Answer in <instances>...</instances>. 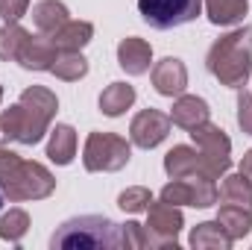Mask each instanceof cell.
I'll return each mask as SVG.
<instances>
[{
	"instance_id": "19",
	"label": "cell",
	"mask_w": 252,
	"mask_h": 250,
	"mask_svg": "<svg viewBox=\"0 0 252 250\" xmlns=\"http://www.w3.org/2000/svg\"><path fill=\"white\" fill-rule=\"evenodd\" d=\"M50 39H53V44L59 50H82L94 39V24H88V21H67Z\"/></svg>"
},
{
	"instance_id": "8",
	"label": "cell",
	"mask_w": 252,
	"mask_h": 250,
	"mask_svg": "<svg viewBox=\"0 0 252 250\" xmlns=\"http://www.w3.org/2000/svg\"><path fill=\"white\" fill-rule=\"evenodd\" d=\"M50 124L44 118H38L35 112H30L27 106H9L0 112V135L6 141H18V144H38L44 138V132Z\"/></svg>"
},
{
	"instance_id": "34",
	"label": "cell",
	"mask_w": 252,
	"mask_h": 250,
	"mask_svg": "<svg viewBox=\"0 0 252 250\" xmlns=\"http://www.w3.org/2000/svg\"><path fill=\"white\" fill-rule=\"evenodd\" d=\"M241 174L247 177V180H252V147L244 153V162H241Z\"/></svg>"
},
{
	"instance_id": "17",
	"label": "cell",
	"mask_w": 252,
	"mask_h": 250,
	"mask_svg": "<svg viewBox=\"0 0 252 250\" xmlns=\"http://www.w3.org/2000/svg\"><path fill=\"white\" fill-rule=\"evenodd\" d=\"M47 156L56 165H70L76 156V129L70 124H56L50 129V141H47Z\"/></svg>"
},
{
	"instance_id": "31",
	"label": "cell",
	"mask_w": 252,
	"mask_h": 250,
	"mask_svg": "<svg viewBox=\"0 0 252 250\" xmlns=\"http://www.w3.org/2000/svg\"><path fill=\"white\" fill-rule=\"evenodd\" d=\"M30 9V0H0V18L6 24H18Z\"/></svg>"
},
{
	"instance_id": "21",
	"label": "cell",
	"mask_w": 252,
	"mask_h": 250,
	"mask_svg": "<svg viewBox=\"0 0 252 250\" xmlns=\"http://www.w3.org/2000/svg\"><path fill=\"white\" fill-rule=\"evenodd\" d=\"M217 221H220V227L232 236V242H238V239L250 236L252 209H247V206H235V203H223L220 212H217Z\"/></svg>"
},
{
	"instance_id": "32",
	"label": "cell",
	"mask_w": 252,
	"mask_h": 250,
	"mask_svg": "<svg viewBox=\"0 0 252 250\" xmlns=\"http://www.w3.org/2000/svg\"><path fill=\"white\" fill-rule=\"evenodd\" d=\"M238 124L244 132L252 135V94L241 88V97H238Z\"/></svg>"
},
{
	"instance_id": "14",
	"label": "cell",
	"mask_w": 252,
	"mask_h": 250,
	"mask_svg": "<svg viewBox=\"0 0 252 250\" xmlns=\"http://www.w3.org/2000/svg\"><path fill=\"white\" fill-rule=\"evenodd\" d=\"M67 21H70V12H67V6H64L62 0H38L32 6V24L44 36H53Z\"/></svg>"
},
{
	"instance_id": "12",
	"label": "cell",
	"mask_w": 252,
	"mask_h": 250,
	"mask_svg": "<svg viewBox=\"0 0 252 250\" xmlns=\"http://www.w3.org/2000/svg\"><path fill=\"white\" fill-rule=\"evenodd\" d=\"M150 62H153V47L150 42L138 39V36H129L118 44V65L124 68L129 77H141L150 71Z\"/></svg>"
},
{
	"instance_id": "25",
	"label": "cell",
	"mask_w": 252,
	"mask_h": 250,
	"mask_svg": "<svg viewBox=\"0 0 252 250\" xmlns=\"http://www.w3.org/2000/svg\"><path fill=\"white\" fill-rule=\"evenodd\" d=\"M27 39H30V33L21 24H3L0 27V59L3 62H18V53H21Z\"/></svg>"
},
{
	"instance_id": "33",
	"label": "cell",
	"mask_w": 252,
	"mask_h": 250,
	"mask_svg": "<svg viewBox=\"0 0 252 250\" xmlns=\"http://www.w3.org/2000/svg\"><path fill=\"white\" fill-rule=\"evenodd\" d=\"M21 162V156L15 153V150H9V147H0V177L9 171V168H15Z\"/></svg>"
},
{
	"instance_id": "23",
	"label": "cell",
	"mask_w": 252,
	"mask_h": 250,
	"mask_svg": "<svg viewBox=\"0 0 252 250\" xmlns=\"http://www.w3.org/2000/svg\"><path fill=\"white\" fill-rule=\"evenodd\" d=\"M220 200H223V203H235V206L252 209V180H247L241 171H238V174H223Z\"/></svg>"
},
{
	"instance_id": "36",
	"label": "cell",
	"mask_w": 252,
	"mask_h": 250,
	"mask_svg": "<svg viewBox=\"0 0 252 250\" xmlns=\"http://www.w3.org/2000/svg\"><path fill=\"white\" fill-rule=\"evenodd\" d=\"M0 100H3V88H0Z\"/></svg>"
},
{
	"instance_id": "18",
	"label": "cell",
	"mask_w": 252,
	"mask_h": 250,
	"mask_svg": "<svg viewBox=\"0 0 252 250\" xmlns=\"http://www.w3.org/2000/svg\"><path fill=\"white\" fill-rule=\"evenodd\" d=\"M247 12H250V0H205V15L214 27L241 24Z\"/></svg>"
},
{
	"instance_id": "13",
	"label": "cell",
	"mask_w": 252,
	"mask_h": 250,
	"mask_svg": "<svg viewBox=\"0 0 252 250\" xmlns=\"http://www.w3.org/2000/svg\"><path fill=\"white\" fill-rule=\"evenodd\" d=\"M208 118H211V109L196 94H179L170 109V124L182 126V129H193L196 124H205Z\"/></svg>"
},
{
	"instance_id": "27",
	"label": "cell",
	"mask_w": 252,
	"mask_h": 250,
	"mask_svg": "<svg viewBox=\"0 0 252 250\" xmlns=\"http://www.w3.org/2000/svg\"><path fill=\"white\" fill-rule=\"evenodd\" d=\"M27 230H30V215H27L24 209H9V212L0 218V239H3V242L18 245V242L27 236Z\"/></svg>"
},
{
	"instance_id": "16",
	"label": "cell",
	"mask_w": 252,
	"mask_h": 250,
	"mask_svg": "<svg viewBox=\"0 0 252 250\" xmlns=\"http://www.w3.org/2000/svg\"><path fill=\"white\" fill-rule=\"evenodd\" d=\"M18 103L27 106L30 112H35L38 118H44L47 124H53V118H56V112H59L56 94H53L50 88H44V85H30V88H24Z\"/></svg>"
},
{
	"instance_id": "7",
	"label": "cell",
	"mask_w": 252,
	"mask_h": 250,
	"mask_svg": "<svg viewBox=\"0 0 252 250\" xmlns=\"http://www.w3.org/2000/svg\"><path fill=\"white\" fill-rule=\"evenodd\" d=\"M147 248H173L179 245V233L185 227V218L179 212V206H170L164 200L150 203L147 209Z\"/></svg>"
},
{
	"instance_id": "30",
	"label": "cell",
	"mask_w": 252,
	"mask_h": 250,
	"mask_svg": "<svg viewBox=\"0 0 252 250\" xmlns=\"http://www.w3.org/2000/svg\"><path fill=\"white\" fill-rule=\"evenodd\" d=\"M121 248H126V250L147 248V227H141V224H135V221L121 224Z\"/></svg>"
},
{
	"instance_id": "9",
	"label": "cell",
	"mask_w": 252,
	"mask_h": 250,
	"mask_svg": "<svg viewBox=\"0 0 252 250\" xmlns=\"http://www.w3.org/2000/svg\"><path fill=\"white\" fill-rule=\"evenodd\" d=\"M167 132H170V115H164V112H158V109H141V112L132 118V124H129V138H132V144H138V147H144V150L158 147V144L167 138Z\"/></svg>"
},
{
	"instance_id": "35",
	"label": "cell",
	"mask_w": 252,
	"mask_h": 250,
	"mask_svg": "<svg viewBox=\"0 0 252 250\" xmlns=\"http://www.w3.org/2000/svg\"><path fill=\"white\" fill-rule=\"evenodd\" d=\"M0 206H3V191H0Z\"/></svg>"
},
{
	"instance_id": "10",
	"label": "cell",
	"mask_w": 252,
	"mask_h": 250,
	"mask_svg": "<svg viewBox=\"0 0 252 250\" xmlns=\"http://www.w3.org/2000/svg\"><path fill=\"white\" fill-rule=\"evenodd\" d=\"M153 88L161 97H179L188 88V68L176 56H164L153 68Z\"/></svg>"
},
{
	"instance_id": "2",
	"label": "cell",
	"mask_w": 252,
	"mask_h": 250,
	"mask_svg": "<svg viewBox=\"0 0 252 250\" xmlns=\"http://www.w3.org/2000/svg\"><path fill=\"white\" fill-rule=\"evenodd\" d=\"M53 250H115L121 248V224L106 215H79L50 236Z\"/></svg>"
},
{
	"instance_id": "5",
	"label": "cell",
	"mask_w": 252,
	"mask_h": 250,
	"mask_svg": "<svg viewBox=\"0 0 252 250\" xmlns=\"http://www.w3.org/2000/svg\"><path fill=\"white\" fill-rule=\"evenodd\" d=\"M132 159V144L126 141L124 135H115V132H91L85 138V147H82V165L85 171L97 174V171H121L129 165Z\"/></svg>"
},
{
	"instance_id": "24",
	"label": "cell",
	"mask_w": 252,
	"mask_h": 250,
	"mask_svg": "<svg viewBox=\"0 0 252 250\" xmlns=\"http://www.w3.org/2000/svg\"><path fill=\"white\" fill-rule=\"evenodd\" d=\"M50 74H56L64 83H76V80H82L88 74V59L79 50H59V56H56V62L50 68Z\"/></svg>"
},
{
	"instance_id": "28",
	"label": "cell",
	"mask_w": 252,
	"mask_h": 250,
	"mask_svg": "<svg viewBox=\"0 0 252 250\" xmlns=\"http://www.w3.org/2000/svg\"><path fill=\"white\" fill-rule=\"evenodd\" d=\"M150 203H153V194H150V188H144V186L126 188V191H121V197H118V206H121L124 212H132V215L147 212Z\"/></svg>"
},
{
	"instance_id": "3",
	"label": "cell",
	"mask_w": 252,
	"mask_h": 250,
	"mask_svg": "<svg viewBox=\"0 0 252 250\" xmlns=\"http://www.w3.org/2000/svg\"><path fill=\"white\" fill-rule=\"evenodd\" d=\"M53 188H56V180H53V174L41 162L21 159L15 168H9L0 177V191L12 203H21V200H44V197L53 194Z\"/></svg>"
},
{
	"instance_id": "6",
	"label": "cell",
	"mask_w": 252,
	"mask_h": 250,
	"mask_svg": "<svg viewBox=\"0 0 252 250\" xmlns=\"http://www.w3.org/2000/svg\"><path fill=\"white\" fill-rule=\"evenodd\" d=\"M138 12L153 30H173L199 18L202 0H138Z\"/></svg>"
},
{
	"instance_id": "26",
	"label": "cell",
	"mask_w": 252,
	"mask_h": 250,
	"mask_svg": "<svg viewBox=\"0 0 252 250\" xmlns=\"http://www.w3.org/2000/svg\"><path fill=\"white\" fill-rule=\"evenodd\" d=\"M188 183H190V206L208 209V206H214V203L220 200V191L214 186V180H208V177H202V174H190Z\"/></svg>"
},
{
	"instance_id": "1",
	"label": "cell",
	"mask_w": 252,
	"mask_h": 250,
	"mask_svg": "<svg viewBox=\"0 0 252 250\" xmlns=\"http://www.w3.org/2000/svg\"><path fill=\"white\" fill-rule=\"evenodd\" d=\"M208 74L229 88H244L252 74V27L232 30L229 36L217 39L205 56Z\"/></svg>"
},
{
	"instance_id": "11",
	"label": "cell",
	"mask_w": 252,
	"mask_h": 250,
	"mask_svg": "<svg viewBox=\"0 0 252 250\" xmlns=\"http://www.w3.org/2000/svg\"><path fill=\"white\" fill-rule=\"evenodd\" d=\"M56 56H59V47L53 44V39L38 33V36H30L24 42V47L18 53V65L27 71H50Z\"/></svg>"
},
{
	"instance_id": "22",
	"label": "cell",
	"mask_w": 252,
	"mask_h": 250,
	"mask_svg": "<svg viewBox=\"0 0 252 250\" xmlns=\"http://www.w3.org/2000/svg\"><path fill=\"white\" fill-rule=\"evenodd\" d=\"M132 103H135V88H132L129 83H112V85H106L103 94H100V112L109 115V118L124 115Z\"/></svg>"
},
{
	"instance_id": "15",
	"label": "cell",
	"mask_w": 252,
	"mask_h": 250,
	"mask_svg": "<svg viewBox=\"0 0 252 250\" xmlns=\"http://www.w3.org/2000/svg\"><path fill=\"white\" fill-rule=\"evenodd\" d=\"M190 248L193 250H229L232 236L220 227V221H202L190 230Z\"/></svg>"
},
{
	"instance_id": "4",
	"label": "cell",
	"mask_w": 252,
	"mask_h": 250,
	"mask_svg": "<svg viewBox=\"0 0 252 250\" xmlns=\"http://www.w3.org/2000/svg\"><path fill=\"white\" fill-rule=\"evenodd\" d=\"M190 138L199 150V171L196 174H202L208 180H220L232 168V141H229V135L211 121H205V124H196L190 129Z\"/></svg>"
},
{
	"instance_id": "20",
	"label": "cell",
	"mask_w": 252,
	"mask_h": 250,
	"mask_svg": "<svg viewBox=\"0 0 252 250\" xmlns=\"http://www.w3.org/2000/svg\"><path fill=\"white\" fill-rule=\"evenodd\" d=\"M164 171L170 180H182L199 171V150L188 144H176L167 156H164Z\"/></svg>"
},
{
	"instance_id": "29",
	"label": "cell",
	"mask_w": 252,
	"mask_h": 250,
	"mask_svg": "<svg viewBox=\"0 0 252 250\" xmlns=\"http://www.w3.org/2000/svg\"><path fill=\"white\" fill-rule=\"evenodd\" d=\"M158 200H164V203H170V206H190V183H188V177H182V180H170L167 186L161 188Z\"/></svg>"
}]
</instances>
